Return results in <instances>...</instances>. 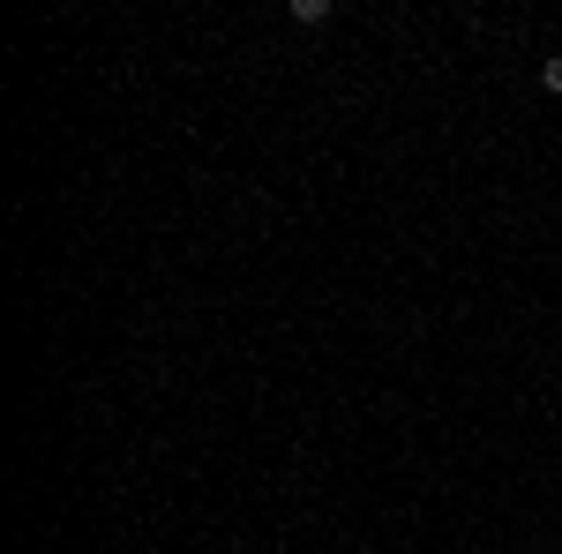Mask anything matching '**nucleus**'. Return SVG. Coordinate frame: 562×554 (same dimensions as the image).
<instances>
[{
  "label": "nucleus",
  "instance_id": "2",
  "mask_svg": "<svg viewBox=\"0 0 562 554\" xmlns=\"http://www.w3.org/2000/svg\"><path fill=\"white\" fill-rule=\"evenodd\" d=\"M540 90H555V98H562V53H548V60H540Z\"/></svg>",
  "mask_w": 562,
  "mask_h": 554
},
{
  "label": "nucleus",
  "instance_id": "1",
  "mask_svg": "<svg viewBox=\"0 0 562 554\" xmlns=\"http://www.w3.org/2000/svg\"><path fill=\"white\" fill-rule=\"evenodd\" d=\"M293 23H307V31L330 23V0H293Z\"/></svg>",
  "mask_w": 562,
  "mask_h": 554
}]
</instances>
